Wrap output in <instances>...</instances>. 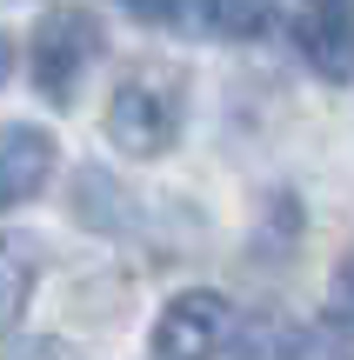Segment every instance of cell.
Masks as SVG:
<instances>
[{
  "instance_id": "cell-8",
  "label": "cell",
  "mask_w": 354,
  "mask_h": 360,
  "mask_svg": "<svg viewBox=\"0 0 354 360\" xmlns=\"http://www.w3.org/2000/svg\"><path fill=\"white\" fill-rule=\"evenodd\" d=\"M120 7L141 13V20H174V7H181V0H120Z\"/></svg>"
},
{
  "instance_id": "cell-5",
  "label": "cell",
  "mask_w": 354,
  "mask_h": 360,
  "mask_svg": "<svg viewBox=\"0 0 354 360\" xmlns=\"http://www.w3.org/2000/svg\"><path fill=\"white\" fill-rule=\"evenodd\" d=\"M294 40L328 80H348V0H294Z\"/></svg>"
},
{
  "instance_id": "cell-7",
  "label": "cell",
  "mask_w": 354,
  "mask_h": 360,
  "mask_svg": "<svg viewBox=\"0 0 354 360\" xmlns=\"http://www.w3.org/2000/svg\"><path fill=\"white\" fill-rule=\"evenodd\" d=\"M34 281H40V247L20 240V233H7V240H0V334L27 314Z\"/></svg>"
},
{
  "instance_id": "cell-6",
  "label": "cell",
  "mask_w": 354,
  "mask_h": 360,
  "mask_svg": "<svg viewBox=\"0 0 354 360\" xmlns=\"http://www.w3.org/2000/svg\"><path fill=\"white\" fill-rule=\"evenodd\" d=\"M301 334L308 327H294L288 307H261L248 327H234V360H301Z\"/></svg>"
},
{
  "instance_id": "cell-3",
  "label": "cell",
  "mask_w": 354,
  "mask_h": 360,
  "mask_svg": "<svg viewBox=\"0 0 354 360\" xmlns=\"http://www.w3.org/2000/svg\"><path fill=\"white\" fill-rule=\"evenodd\" d=\"M234 340V307L214 287H187L160 307L154 321V354L160 360H221Z\"/></svg>"
},
{
  "instance_id": "cell-2",
  "label": "cell",
  "mask_w": 354,
  "mask_h": 360,
  "mask_svg": "<svg viewBox=\"0 0 354 360\" xmlns=\"http://www.w3.org/2000/svg\"><path fill=\"white\" fill-rule=\"evenodd\" d=\"M107 141H114L120 154H134V160L167 154V147L181 141V94H174L167 80H147V74L120 80L114 101H107Z\"/></svg>"
},
{
  "instance_id": "cell-1",
  "label": "cell",
  "mask_w": 354,
  "mask_h": 360,
  "mask_svg": "<svg viewBox=\"0 0 354 360\" xmlns=\"http://www.w3.org/2000/svg\"><path fill=\"white\" fill-rule=\"evenodd\" d=\"M101 53H107L101 13H94V7H74V0H61V7H47V13L34 20V87L47 94L53 107H67Z\"/></svg>"
},
{
  "instance_id": "cell-9",
  "label": "cell",
  "mask_w": 354,
  "mask_h": 360,
  "mask_svg": "<svg viewBox=\"0 0 354 360\" xmlns=\"http://www.w3.org/2000/svg\"><path fill=\"white\" fill-rule=\"evenodd\" d=\"M20 360H74V354H67V347H61V340H34V347H27Z\"/></svg>"
},
{
  "instance_id": "cell-4",
  "label": "cell",
  "mask_w": 354,
  "mask_h": 360,
  "mask_svg": "<svg viewBox=\"0 0 354 360\" xmlns=\"http://www.w3.org/2000/svg\"><path fill=\"white\" fill-rule=\"evenodd\" d=\"M53 160H61V147H53L47 127H20V120L0 127V214L20 207V200H34V193L47 187Z\"/></svg>"
},
{
  "instance_id": "cell-10",
  "label": "cell",
  "mask_w": 354,
  "mask_h": 360,
  "mask_svg": "<svg viewBox=\"0 0 354 360\" xmlns=\"http://www.w3.org/2000/svg\"><path fill=\"white\" fill-rule=\"evenodd\" d=\"M7 74H13V40L0 34V87H7Z\"/></svg>"
}]
</instances>
